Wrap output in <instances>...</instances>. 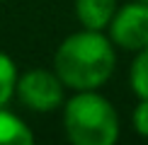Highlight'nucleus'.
Returning <instances> with one entry per match:
<instances>
[{"label":"nucleus","mask_w":148,"mask_h":145,"mask_svg":"<svg viewBox=\"0 0 148 145\" xmlns=\"http://www.w3.org/2000/svg\"><path fill=\"white\" fill-rule=\"evenodd\" d=\"M17 65L8 53L0 51V106H8V102L15 97V89H17Z\"/></svg>","instance_id":"6e6552de"},{"label":"nucleus","mask_w":148,"mask_h":145,"mask_svg":"<svg viewBox=\"0 0 148 145\" xmlns=\"http://www.w3.org/2000/svg\"><path fill=\"white\" fill-rule=\"evenodd\" d=\"M34 133L10 109L0 106V145H32Z\"/></svg>","instance_id":"423d86ee"},{"label":"nucleus","mask_w":148,"mask_h":145,"mask_svg":"<svg viewBox=\"0 0 148 145\" xmlns=\"http://www.w3.org/2000/svg\"><path fill=\"white\" fill-rule=\"evenodd\" d=\"M116 0H75V17L83 29L107 32L109 22L116 15Z\"/></svg>","instance_id":"39448f33"},{"label":"nucleus","mask_w":148,"mask_h":145,"mask_svg":"<svg viewBox=\"0 0 148 145\" xmlns=\"http://www.w3.org/2000/svg\"><path fill=\"white\" fill-rule=\"evenodd\" d=\"M116 68V46L109 34L80 29L68 34L53 53V70L73 92L100 89Z\"/></svg>","instance_id":"f257e3e1"},{"label":"nucleus","mask_w":148,"mask_h":145,"mask_svg":"<svg viewBox=\"0 0 148 145\" xmlns=\"http://www.w3.org/2000/svg\"><path fill=\"white\" fill-rule=\"evenodd\" d=\"M143 3H148V0H143Z\"/></svg>","instance_id":"9d476101"},{"label":"nucleus","mask_w":148,"mask_h":145,"mask_svg":"<svg viewBox=\"0 0 148 145\" xmlns=\"http://www.w3.org/2000/svg\"><path fill=\"white\" fill-rule=\"evenodd\" d=\"M129 87L138 99H148V46L134 53L129 65Z\"/></svg>","instance_id":"0eeeda50"},{"label":"nucleus","mask_w":148,"mask_h":145,"mask_svg":"<svg viewBox=\"0 0 148 145\" xmlns=\"http://www.w3.org/2000/svg\"><path fill=\"white\" fill-rule=\"evenodd\" d=\"M109 39L116 48L129 53H136L148 46V3L131 0L116 7L114 20L107 27Z\"/></svg>","instance_id":"20e7f679"},{"label":"nucleus","mask_w":148,"mask_h":145,"mask_svg":"<svg viewBox=\"0 0 148 145\" xmlns=\"http://www.w3.org/2000/svg\"><path fill=\"white\" fill-rule=\"evenodd\" d=\"M63 131L73 145H114L121 123L114 104L104 94L83 89L63 104Z\"/></svg>","instance_id":"f03ea898"},{"label":"nucleus","mask_w":148,"mask_h":145,"mask_svg":"<svg viewBox=\"0 0 148 145\" xmlns=\"http://www.w3.org/2000/svg\"><path fill=\"white\" fill-rule=\"evenodd\" d=\"M131 126L141 138H148V99H138L131 111Z\"/></svg>","instance_id":"1a4fd4ad"},{"label":"nucleus","mask_w":148,"mask_h":145,"mask_svg":"<svg viewBox=\"0 0 148 145\" xmlns=\"http://www.w3.org/2000/svg\"><path fill=\"white\" fill-rule=\"evenodd\" d=\"M15 97L29 111L51 114L66 104V85L56 70L32 68L17 77Z\"/></svg>","instance_id":"7ed1b4c3"}]
</instances>
